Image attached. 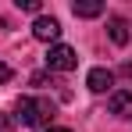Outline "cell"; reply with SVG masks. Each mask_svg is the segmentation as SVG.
I'll list each match as a JSON object with an SVG mask.
<instances>
[{
	"label": "cell",
	"instance_id": "cell-1",
	"mask_svg": "<svg viewBox=\"0 0 132 132\" xmlns=\"http://www.w3.org/2000/svg\"><path fill=\"white\" fill-rule=\"evenodd\" d=\"M54 114H57V107L46 96H39V100L36 96H18V104H14V118L29 129H43L46 121H54Z\"/></svg>",
	"mask_w": 132,
	"mask_h": 132
},
{
	"label": "cell",
	"instance_id": "cell-2",
	"mask_svg": "<svg viewBox=\"0 0 132 132\" xmlns=\"http://www.w3.org/2000/svg\"><path fill=\"white\" fill-rule=\"evenodd\" d=\"M79 64V54L64 43H54L50 46V54H46V68L50 71H71V68Z\"/></svg>",
	"mask_w": 132,
	"mask_h": 132
},
{
	"label": "cell",
	"instance_id": "cell-3",
	"mask_svg": "<svg viewBox=\"0 0 132 132\" xmlns=\"http://www.w3.org/2000/svg\"><path fill=\"white\" fill-rule=\"evenodd\" d=\"M32 36L43 39V43H54V39L61 36V22H57L54 14H39V18L32 22Z\"/></svg>",
	"mask_w": 132,
	"mask_h": 132
},
{
	"label": "cell",
	"instance_id": "cell-4",
	"mask_svg": "<svg viewBox=\"0 0 132 132\" xmlns=\"http://www.w3.org/2000/svg\"><path fill=\"white\" fill-rule=\"evenodd\" d=\"M86 86L93 89V93H107V89L114 86V71H111V68H93L86 75Z\"/></svg>",
	"mask_w": 132,
	"mask_h": 132
},
{
	"label": "cell",
	"instance_id": "cell-5",
	"mask_svg": "<svg viewBox=\"0 0 132 132\" xmlns=\"http://www.w3.org/2000/svg\"><path fill=\"white\" fill-rule=\"evenodd\" d=\"M111 114L132 118V93L129 89H114V93H111Z\"/></svg>",
	"mask_w": 132,
	"mask_h": 132
},
{
	"label": "cell",
	"instance_id": "cell-6",
	"mask_svg": "<svg viewBox=\"0 0 132 132\" xmlns=\"http://www.w3.org/2000/svg\"><path fill=\"white\" fill-rule=\"evenodd\" d=\"M107 29H111V43H114V46H125V43H129V22H125V18L114 14V18L107 22Z\"/></svg>",
	"mask_w": 132,
	"mask_h": 132
},
{
	"label": "cell",
	"instance_id": "cell-7",
	"mask_svg": "<svg viewBox=\"0 0 132 132\" xmlns=\"http://www.w3.org/2000/svg\"><path fill=\"white\" fill-rule=\"evenodd\" d=\"M71 11H75V18H96V14H104V4L100 0H75Z\"/></svg>",
	"mask_w": 132,
	"mask_h": 132
},
{
	"label": "cell",
	"instance_id": "cell-8",
	"mask_svg": "<svg viewBox=\"0 0 132 132\" xmlns=\"http://www.w3.org/2000/svg\"><path fill=\"white\" fill-rule=\"evenodd\" d=\"M32 86H54V79H50L46 71H36V75H32Z\"/></svg>",
	"mask_w": 132,
	"mask_h": 132
},
{
	"label": "cell",
	"instance_id": "cell-9",
	"mask_svg": "<svg viewBox=\"0 0 132 132\" xmlns=\"http://www.w3.org/2000/svg\"><path fill=\"white\" fill-rule=\"evenodd\" d=\"M22 11H39V0H14Z\"/></svg>",
	"mask_w": 132,
	"mask_h": 132
},
{
	"label": "cell",
	"instance_id": "cell-10",
	"mask_svg": "<svg viewBox=\"0 0 132 132\" xmlns=\"http://www.w3.org/2000/svg\"><path fill=\"white\" fill-rule=\"evenodd\" d=\"M11 75H14L11 64H4V61H0V82H11Z\"/></svg>",
	"mask_w": 132,
	"mask_h": 132
},
{
	"label": "cell",
	"instance_id": "cell-11",
	"mask_svg": "<svg viewBox=\"0 0 132 132\" xmlns=\"http://www.w3.org/2000/svg\"><path fill=\"white\" fill-rule=\"evenodd\" d=\"M0 132H11V118L7 114H0Z\"/></svg>",
	"mask_w": 132,
	"mask_h": 132
},
{
	"label": "cell",
	"instance_id": "cell-12",
	"mask_svg": "<svg viewBox=\"0 0 132 132\" xmlns=\"http://www.w3.org/2000/svg\"><path fill=\"white\" fill-rule=\"evenodd\" d=\"M121 75H125V79L132 82V61H125V64H121Z\"/></svg>",
	"mask_w": 132,
	"mask_h": 132
},
{
	"label": "cell",
	"instance_id": "cell-13",
	"mask_svg": "<svg viewBox=\"0 0 132 132\" xmlns=\"http://www.w3.org/2000/svg\"><path fill=\"white\" fill-rule=\"evenodd\" d=\"M46 132H71V129H46Z\"/></svg>",
	"mask_w": 132,
	"mask_h": 132
}]
</instances>
